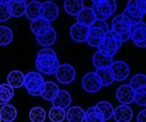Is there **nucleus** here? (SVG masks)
Wrapping results in <instances>:
<instances>
[{
    "label": "nucleus",
    "instance_id": "f257e3e1",
    "mask_svg": "<svg viewBox=\"0 0 146 122\" xmlns=\"http://www.w3.org/2000/svg\"><path fill=\"white\" fill-rule=\"evenodd\" d=\"M35 66L39 73L42 75H55L57 67L60 66L58 57L52 49L44 48L42 49L35 59Z\"/></svg>",
    "mask_w": 146,
    "mask_h": 122
},
{
    "label": "nucleus",
    "instance_id": "f03ea898",
    "mask_svg": "<svg viewBox=\"0 0 146 122\" xmlns=\"http://www.w3.org/2000/svg\"><path fill=\"white\" fill-rule=\"evenodd\" d=\"M44 83H45L44 76L42 73H39V72L29 71L28 73L25 75L23 85L26 90L28 92V94H31L32 97H39L42 94Z\"/></svg>",
    "mask_w": 146,
    "mask_h": 122
},
{
    "label": "nucleus",
    "instance_id": "7ed1b4c3",
    "mask_svg": "<svg viewBox=\"0 0 146 122\" xmlns=\"http://www.w3.org/2000/svg\"><path fill=\"white\" fill-rule=\"evenodd\" d=\"M93 11L98 20L106 21L117 10V3L112 0H95L93 1Z\"/></svg>",
    "mask_w": 146,
    "mask_h": 122
},
{
    "label": "nucleus",
    "instance_id": "20e7f679",
    "mask_svg": "<svg viewBox=\"0 0 146 122\" xmlns=\"http://www.w3.org/2000/svg\"><path fill=\"white\" fill-rule=\"evenodd\" d=\"M122 44L123 43H122L121 38L118 37L117 34L111 32V31H108V33L104 37L102 43L100 44V47L98 49H99V51L105 53V54H107V55L113 57V55L118 51V49L122 47Z\"/></svg>",
    "mask_w": 146,
    "mask_h": 122
},
{
    "label": "nucleus",
    "instance_id": "39448f33",
    "mask_svg": "<svg viewBox=\"0 0 146 122\" xmlns=\"http://www.w3.org/2000/svg\"><path fill=\"white\" fill-rule=\"evenodd\" d=\"M111 32L117 34L121 38L122 43L127 42L130 39V26L127 23V21L124 20V17L122 15H118L116 17H113L112 20V27L110 28Z\"/></svg>",
    "mask_w": 146,
    "mask_h": 122
},
{
    "label": "nucleus",
    "instance_id": "423d86ee",
    "mask_svg": "<svg viewBox=\"0 0 146 122\" xmlns=\"http://www.w3.org/2000/svg\"><path fill=\"white\" fill-rule=\"evenodd\" d=\"M55 77L62 84H70L76 79V70L70 64H61L55 72Z\"/></svg>",
    "mask_w": 146,
    "mask_h": 122
},
{
    "label": "nucleus",
    "instance_id": "0eeeda50",
    "mask_svg": "<svg viewBox=\"0 0 146 122\" xmlns=\"http://www.w3.org/2000/svg\"><path fill=\"white\" fill-rule=\"evenodd\" d=\"M130 39L139 48H146V23H140L130 27Z\"/></svg>",
    "mask_w": 146,
    "mask_h": 122
},
{
    "label": "nucleus",
    "instance_id": "6e6552de",
    "mask_svg": "<svg viewBox=\"0 0 146 122\" xmlns=\"http://www.w3.org/2000/svg\"><path fill=\"white\" fill-rule=\"evenodd\" d=\"M82 87L88 93H98L101 89V84L99 82L96 73L95 72L85 73L83 76V78H82Z\"/></svg>",
    "mask_w": 146,
    "mask_h": 122
},
{
    "label": "nucleus",
    "instance_id": "1a4fd4ad",
    "mask_svg": "<svg viewBox=\"0 0 146 122\" xmlns=\"http://www.w3.org/2000/svg\"><path fill=\"white\" fill-rule=\"evenodd\" d=\"M110 70L112 72L113 79L117 82H122L129 76V66L124 61H113Z\"/></svg>",
    "mask_w": 146,
    "mask_h": 122
},
{
    "label": "nucleus",
    "instance_id": "9d476101",
    "mask_svg": "<svg viewBox=\"0 0 146 122\" xmlns=\"http://www.w3.org/2000/svg\"><path fill=\"white\" fill-rule=\"evenodd\" d=\"M134 90L131 89L129 84H123L116 92V98L117 100L121 103V105H129L134 101Z\"/></svg>",
    "mask_w": 146,
    "mask_h": 122
},
{
    "label": "nucleus",
    "instance_id": "9b49d317",
    "mask_svg": "<svg viewBox=\"0 0 146 122\" xmlns=\"http://www.w3.org/2000/svg\"><path fill=\"white\" fill-rule=\"evenodd\" d=\"M88 33H89V27L79 25V23H77V22L70 29L71 38L77 43H84L86 38H88Z\"/></svg>",
    "mask_w": 146,
    "mask_h": 122
},
{
    "label": "nucleus",
    "instance_id": "f8f14e48",
    "mask_svg": "<svg viewBox=\"0 0 146 122\" xmlns=\"http://www.w3.org/2000/svg\"><path fill=\"white\" fill-rule=\"evenodd\" d=\"M58 16V7L54 1H45L42 3V19L51 22L56 20Z\"/></svg>",
    "mask_w": 146,
    "mask_h": 122
},
{
    "label": "nucleus",
    "instance_id": "ddd939ff",
    "mask_svg": "<svg viewBox=\"0 0 146 122\" xmlns=\"http://www.w3.org/2000/svg\"><path fill=\"white\" fill-rule=\"evenodd\" d=\"M112 117L116 122H130L133 119V110L128 105H118L113 111Z\"/></svg>",
    "mask_w": 146,
    "mask_h": 122
},
{
    "label": "nucleus",
    "instance_id": "4468645a",
    "mask_svg": "<svg viewBox=\"0 0 146 122\" xmlns=\"http://www.w3.org/2000/svg\"><path fill=\"white\" fill-rule=\"evenodd\" d=\"M113 62V57L107 55L105 53H101V51H96L94 54L93 56V65L96 67V70H100V69H110Z\"/></svg>",
    "mask_w": 146,
    "mask_h": 122
},
{
    "label": "nucleus",
    "instance_id": "2eb2a0df",
    "mask_svg": "<svg viewBox=\"0 0 146 122\" xmlns=\"http://www.w3.org/2000/svg\"><path fill=\"white\" fill-rule=\"evenodd\" d=\"M76 19H77V23L90 27L94 23V21L96 20V16H95V13L91 7H84L83 10L76 16Z\"/></svg>",
    "mask_w": 146,
    "mask_h": 122
},
{
    "label": "nucleus",
    "instance_id": "dca6fc26",
    "mask_svg": "<svg viewBox=\"0 0 146 122\" xmlns=\"http://www.w3.org/2000/svg\"><path fill=\"white\" fill-rule=\"evenodd\" d=\"M52 27L50 26V22H48L46 20L44 19H38V20H34V21H31V31L32 33H34L36 37L38 35H43L46 32H49Z\"/></svg>",
    "mask_w": 146,
    "mask_h": 122
},
{
    "label": "nucleus",
    "instance_id": "f3484780",
    "mask_svg": "<svg viewBox=\"0 0 146 122\" xmlns=\"http://www.w3.org/2000/svg\"><path fill=\"white\" fill-rule=\"evenodd\" d=\"M52 105L56 106V107H61V109L66 110L70 107L71 103H72V98H71V94L67 92V90H60L57 93V95L52 100Z\"/></svg>",
    "mask_w": 146,
    "mask_h": 122
},
{
    "label": "nucleus",
    "instance_id": "a211bd4d",
    "mask_svg": "<svg viewBox=\"0 0 146 122\" xmlns=\"http://www.w3.org/2000/svg\"><path fill=\"white\" fill-rule=\"evenodd\" d=\"M26 17L31 21L38 20L42 17V3L39 1H31L27 4L26 7V12H25Z\"/></svg>",
    "mask_w": 146,
    "mask_h": 122
},
{
    "label": "nucleus",
    "instance_id": "6ab92c4d",
    "mask_svg": "<svg viewBox=\"0 0 146 122\" xmlns=\"http://www.w3.org/2000/svg\"><path fill=\"white\" fill-rule=\"evenodd\" d=\"M9 3V7H10L11 17H22L26 12L27 1L26 0H10Z\"/></svg>",
    "mask_w": 146,
    "mask_h": 122
},
{
    "label": "nucleus",
    "instance_id": "aec40b11",
    "mask_svg": "<svg viewBox=\"0 0 146 122\" xmlns=\"http://www.w3.org/2000/svg\"><path fill=\"white\" fill-rule=\"evenodd\" d=\"M63 7L66 13L71 16H77L84 9V3L83 0H66L63 3Z\"/></svg>",
    "mask_w": 146,
    "mask_h": 122
},
{
    "label": "nucleus",
    "instance_id": "412c9836",
    "mask_svg": "<svg viewBox=\"0 0 146 122\" xmlns=\"http://www.w3.org/2000/svg\"><path fill=\"white\" fill-rule=\"evenodd\" d=\"M58 92H60V89H58V85L56 83L51 82V81H49V82H45L44 83L40 97H43L45 100H50V101H51L52 99L57 95Z\"/></svg>",
    "mask_w": 146,
    "mask_h": 122
},
{
    "label": "nucleus",
    "instance_id": "4be33fe9",
    "mask_svg": "<svg viewBox=\"0 0 146 122\" xmlns=\"http://www.w3.org/2000/svg\"><path fill=\"white\" fill-rule=\"evenodd\" d=\"M85 111L80 106H71L66 112V119L68 122H83Z\"/></svg>",
    "mask_w": 146,
    "mask_h": 122
},
{
    "label": "nucleus",
    "instance_id": "5701e85b",
    "mask_svg": "<svg viewBox=\"0 0 146 122\" xmlns=\"http://www.w3.org/2000/svg\"><path fill=\"white\" fill-rule=\"evenodd\" d=\"M25 82V75L21 71H11L7 75V84L11 88H21Z\"/></svg>",
    "mask_w": 146,
    "mask_h": 122
},
{
    "label": "nucleus",
    "instance_id": "b1692460",
    "mask_svg": "<svg viewBox=\"0 0 146 122\" xmlns=\"http://www.w3.org/2000/svg\"><path fill=\"white\" fill-rule=\"evenodd\" d=\"M95 73L98 76V79L101 87H107V85H111L115 79H113V76H112V72L110 69H100V70H96Z\"/></svg>",
    "mask_w": 146,
    "mask_h": 122
},
{
    "label": "nucleus",
    "instance_id": "393cba45",
    "mask_svg": "<svg viewBox=\"0 0 146 122\" xmlns=\"http://www.w3.org/2000/svg\"><path fill=\"white\" fill-rule=\"evenodd\" d=\"M56 38H57L56 31H55L54 28H51L49 32H46L43 35H38V37H35L36 43H38L39 45H42V47H51V45L56 42Z\"/></svg>",
    "mask_w": 146,
    "mask_h": 122
},
{
    "label": "nucleus",
    "instance_id": "a878e982",
    "mask_svg": "<svg viewBox=\"0 0 146 122\" xmlns=\"http://www.w3.org/2000/svg\"><path fill=\"white\" fill-rule=\"evenodd\" d=\"M0 117H1V121L12 122L17 117V110H16V107L13 106V105H10V104L3 105L1 109H0Z\"/></svg>",
    "mask_w": 146,
    "mask_h": 122
},
{
    "label": "nucleus",
    "instance_id": "bb28decb",
    "mask_svg": "<svg viewBox=\"0 0 146 122\" xmlns=\"http://www.w3.org/2000/svg\"><path fill=\"white\" fill-rule=\"evenodd\" d=\"M95 107H96L100 114L102 115V117H104L105 121L112 119L113 111H115V107L112 106L111 103H108V101H106V100H102V101L98 103L96 105H95Z\"/></svg>",
    "mask_w": 146,
    "mask_h": 122
},
{
    "label": "nucleus",
    "instance_id": "cd10ccee",
    "mask_svg": "<svg viewBox=\"0 0 146 122\" xmlns=\"http://www.w3.org/2000/svg\"><path fill=\"white\" fill-rule=\"evenodd\" d=\"M13 88H11L7 83L0 84V105H6L13 98Z\"/></svg>",
    "mask_w": 146,
    "mask_h": 122
},
{
    "label": "nucleus",
    "instance_id": "c85d7f7f",
    "mask_svg": "<svg viewBox=\"0 0 146 122\" xmlns=\"http://www.w3.org/2000/svg\"><path fill=\"white\" fill-rule=\"evenodd\" d=\"M84 122H106L104 120L102 115L99 112V110L95 106L89 107L85 111V116H84Z\"/></svg>",
    "mask_w": 146,
    "mask_h": 122
},
{
    "label": "nucleus",
    "instance_id": "c756f323",
    "mask_svg": "<svg viewBox=\"0 0 146 122\" xmlns=\"http://www.w3.org/2000/svg\"><path fill=\"white\" fill-rule=\"evenodd\" d=\"M13 33L11 28L6 26H0V47H5L12 42Z\"/></svg>",
    "mask_w": 146,
    "mask_h": 122
},
{
    "label": "nucleus",
    "instance_id": "7c9ffc66",
    "mask_svg": "<svg viewBox=\"0 0 146 122\" xmlns=\"http://www.w3.org/2000/svg\"><path fill=\"white\" fill-rule=\"evenodd\" d=\"M129 85L131 87V89L134 90H138V89H143V88H146V75L144 73H138L131 77L130 82H129Z\"/></svg>",
    "mask_w": 146,
    "mask_h": 122
},
{
    "label": "nucleus",
    "instance_id": "2f4dec72",
    "mask_svg": "<svg viewBox=\"0 0 146 122\" xmlns=\"http://www.w3.org/2000/svg\"><path fill=\"white\" fill-rule=\"evenodd\" d=\"M46 119V112L43 107L35 106L29 111V120L32 122H44Z\"/></svg>",
    "mask_w": 146,
    "mask_h": 122
},
{
    "label": "nucleus",
    "instance_id": "473e14b6",
    "mask_svg": "<svg viewBox=\"0 0 146 122\" xmlns=\"http://www.w3.org/2000/svg\"><path fill=\"white\" fill-rule=\"evenodd\" d=\"M49 119L51 120V122H63V120L66 119V110L52 106L49 111Z\"/></svg>",
    "mask_w": 146,
    "mask_h": 122
},
{
    "label": "nucleus",
    "instance_id": "72a5a7b5",
    "mask_svg": "<svg viewBox=\"0 0 146 122\" xmlns=\"http://www.w3.org/2000/svg\"><path fill=\"white\" fill-rule=\"evenodd\" d=\"M124 10H125L128 13H129V15L136 17V19H141V20H143L144 15H143V12H141V11L139 10V7H138V3H136V0H131V1H128L127 7L124 9Z\"/></svg>",
    "mask_w": 146,
    "mask_h": 122
},
{
    "label": "nucleus",
    "instance_id": "f704fd0d",
    "mask_svg": "<svg viewBox=\"0 0 146 122\" xmlns=\"http://www.w3.org/2000/svg\"><path fill=\"white\" fill-rule=\"evenodd\" d=\"M11 19V12L9 3L5 0H0V22H5Z\"/></svg>",
    "mask_w": 146,
    "mask_h": 122
},
{
    "label": "nucleus",
    "instance_id": "c9c22d12",
    "mask_svg": "<svg viewBox=\"0 0 146 122\" xmlns=\"http://www.w3.org/2000/svg\"><path fill=\"white\" fill-rule=\"evenodd\" d=\"M134 103L139 106H146V88L135 90Z\"/></svg>",
    "mask_w": 146,
    "mask_h": 122
},
{
    "label": "nucleus",
    "instance_id": "e433bc0d",
    "mask_svg": "<svg viewBox=\"0 0 146 122\" xmlns=\"http://www.w3.org/2000/svg\"><path fill=\"white\" fill-rule=\"evenodd\" d=\"M90 27H94V28H98V29H100V31H102L104 33H108V31H110V27H108V25L106 23V21H104V20H95L94 21V23L91 25Z\"/></svg>",
    "mask_w": 146,
    "mask_h": 122
},
{
    "label": "nucleus",
    "instance_id": "4c0bfd02",
    "mask_svg": "<svg viewBox=\"0 0 146 122\" xmlns=\"http://www.w3.org/2000/svg\"><path fill=\"white\" fill-rule=\"evenodd\" d=\"M89 37H94V38H98V39H104V37L106 35V33H104L102 31H100L98 28H94V27H89V33H88Z\"/></svg>",
    "mask_w": 146,
    "mask_h": 122
},
{
    "label": "nucleus",
    "instance_id": "58836bf2",
    "mask_svg": "<svg viewBox=\"0 0 146 122\" xmlns=\"http://www.w3.org/2000/svg\"><path fill=\"white\" fill-rule=\"evenodd\" d=\"M136 3H138V7L143 12V15H146V0H136Z\"/></svg>",
    "mask_w": 146,
    "mask_h": 122
},
{
    "label": "nucleus",
    "instance_id": "ea45409f",
    "mask_svg": "<svg viewBox=\"0 0 146 122\" xmlns=\"http://www.w3.org/2000/svg\"><path fill=\"white\" fill-rule=\"evenodd\" d=\"M136 122H146V109L141 110L139 114H138V117H136Z\"/></svg>",
    "mask_w": 146,
    "mask_h": 122
},
{
    "label": "nucleus",
    "instance_id": "a19ab883",
    "mask_svg": "<svg viewBox=\"0 0 146 122\" xmlns=\"http://www.w3.org/2000/svg\"><path fill=\"white\" fill-rule=\"evenodd\" d=\"M0 122H1V117H0Z\"/></svg>",
    "mask_w": 146,
    "mask_h": 122
},
{
    "label": "nucleus",
    "instance_id": "79ce46f5",
    "mask_svg": "<svg viewBox=\"0 0 146 122\" xmlns=\"http://www.w3.org/2000/svg\"><path fill=\"white\" fill-rule=\"evenodd\" d=\"M12 122H13V121H12Z\"/></svg>",
    "mask_w": 146,
    "mask_h": 122
}]
</instances>
